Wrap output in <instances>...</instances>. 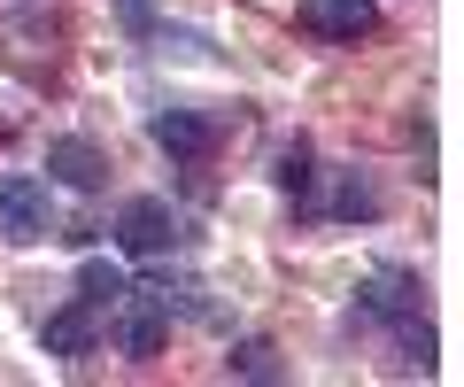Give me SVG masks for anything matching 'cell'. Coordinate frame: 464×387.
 Returning <instances> with one entry per match:
<instances>
[{
  "mask_svg": "<svg viewBox=\"0 0 464 387\" xmlns=\"http://www.w3.org/2000/svg\"><path fill=\"white\" fill-rule=\"evenodd\" d=\"M155 148H163L170 163H201V155L217 148V124L201 117V109H163V117H155Z\"/></svg>",
  "mask_w": 464,
  "mask_h": 387,
  "instance_id": "6",
  "label": "cell"
},
{
  "mask_svg": "<svg viewBox=\"0 0 464 387\" xmlns=\"http://www.w3.org/2000/svg\"><path fill=\"white\" fill-rule=\"evenodd\" d=\"M124 295H132V271H124V264H109V256H85V264H78V303L116 310Z\"/></svg>",
  "mask_w": 464,
  "mask_h": 387,
  "instance_id": "9",
  "label": "cell"
},
{
  "mask_svg": "<svg viewBox=\"0 0 464 387\" xmlns=\"http://www.w3.org/2000/svg\"><path fill=\"white\" fill-rule=\"evenodd\" d=\"M333 218H348V225H356V218H380V186H372L364 179V170H348V179H341V194H333Z\"/></svg>",
  "mask_w": 464,
  "mask_h": 387,
  "instance_id": "10",
  "label": "cell"
},
{
  "mask_svg": "<svg viewBox=\"0 0 464 387\" xmlns=\"http://www.w3.org/2000/svg\"><path fill=\"white\" fill-rule=\"evenodd\" d=\"M271 186H286V194H310V140H286L279 155H271Z\"/></svg>",
  "mask_w": 464,
  "mask_h": 387,
  "instance_id": "12",
  "label": "cell"
},
{
  "mask_svg": "<svg viewBox=\"0 0 464 387\" xmlns=\"http://www.w3.org/2000/svg\"><path fill=\"white\" fill-rule=\"evenodd\" d=\"M124 24H132V32H148V0H124Z\"/></svg>",
  "mask_w": 464,
  "mask_h": 387,
  "instance_id": "14",
  "label": "cell"
},
{
  "mask_svg": "<svg viewBox=\"0 0 464 387\" xmlns=\"http://www.w3.org/2000/svg\"><path fill=\"white\" fill-rule=\"evenodd\" d=\"M302 24L317 39H364L380 32V0H302Z\"/></svg>",
  "mask_w": 464,
  "mask_h": 387,
  "instance_id": "5",
  "label": "cell"
},
{
  "mask_svg": "<svg viewBox=\"0 0 464 387\" xmlns=\"http://www.w3.org/2000/svg\"><path fill=\"white\" fill-rule=\"evenodd\" d=\"M395 349H402V372H433V325L418 318H395Z\"/></svg>",
  "mask_w": 464,
  "mask_h": 387,
  "instance_id": "11",
  "label": "cell"
},
{
  "mask_svg": "<svg viewBox=\"0 0 464 387\" xmlns=\"http://www.w3.org/2000/svg\"><path fill=\"white\" fill-rule=\"evenodd\" d=\"M47 186H70V194H101L109 186V155L93 140H47Z\"/></svg>",
  "mask_w": 464,
  "mask_h": 387,
  "instance_id": "4",
  "label": "cell"
},
{
  "mask_svg": "<svg viewBox=\"0 0 464 387\" xmlns=\"http://www.w3.org/2000/svg\"><path fill=\"white\" fill-rule=\"evenodd\" d=\"M225 372H232V380H279V349H271V341H240V349H232L225 356Z\"/></svg>",
  "mask_w": 464,
  "mask_h": 387,
  "instance_id": "13",
  "label": "cell"
},
{
  "mask_svg": "<svg viewBox=\"0 0 464 387\" xmlns=\"http://www.w3.org/2000/svg\"><path fill=\"white\" fill-rule=\"evenodd\" d=\"M39 341H47V356H93V341H101V318H93V303H70V310H54L47 325H39Z\"/></svg>",
  "mask_w": 464,
  "mask_h": 387,
  "instance_id": "7",
  "label": "cell"
},
{
  "mask_svg": "<svg viewBox=\"0 0 464 387\" xmlns=\"http://www.w3.org/2000/svg\"><path fill=\"white\" fill-rule=\"evenodd\" d=\"M170 240H179V218H170L163 194H132L116 209V248L124 256H170Z\"/></svg>",
  "mask_w": 464,
  "mask_h": 387,
  "instance_id": "1",
  "label": "cell"
},
{
  "mask_svg": "<svg viewBox=\"0 0 464 387\" xmlns=\"http://www.w3.org/2000/svg\"><path fill=\"white\" fill-rule=\"evenodd\" d=\"M0 240H47V179L32 170L0 179Z\"/></svg>",
  "mask_w": 464,
  "mask_h": 387,
  "instance_id": "2",
  "label": "cell"
},
{
  "mask_svg": "<svg viewBox=\"0 0 464 387\" xmlns=\"http://www.w3.org/2000/svg\"><path fill=\"white\" fill-rule=\"evenodd\" d=\"M418 295H426V286H418L411 271H372V279H364V303H356V310L395 325V318H411V310H418Z\"/></svg>",
  "mask_w": 464,
  "mask_h": 387,
  "instance_id": "8",
  "label": "cell"
},
{
  "mask_svg": "<svg viewBox=\"0 0 464 387\" xmlns=\"http://www.w3.org/2000/svg\"><path fill=\"white\" fill-rule=\"evenodd\" d=\"M116 318V341H124V356H140V364H148V356H163V334H170V310L155 303V295H124V303L109 310Z\"/></svg>",
  "mask_w": 464,
  "mask_h": 387,
  "instance_id": "3",
  "label": "cell"
}]
</instances>
